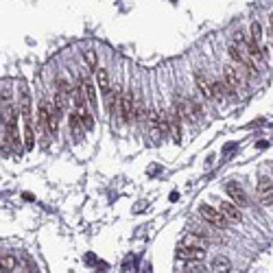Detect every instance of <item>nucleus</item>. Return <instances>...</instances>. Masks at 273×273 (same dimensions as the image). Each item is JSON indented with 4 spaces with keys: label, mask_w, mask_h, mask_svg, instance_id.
Wrapping results in <instances>:
<instances>
[{
    "label": "nucleus",
    "mask_w": 273,
    "mask_h": 273,
    "mask_svg": "<svg viewBox=\"0 0 273 273\" xmlns=\"http://www.w3.org/2000/svg\"><path fill=\"white\" fill-rule=\"evenodd\" d=\"M175 110L179 112V116L190 125H197L201 118V107L197 103L188 101V98H175Z\"/></svg>",
    "instance_id": "nucleus-1"
},
{
    "label": "nucleus",
    "mask_w": 273,
    "mask_h": 273,
    "mask_svg": "<svg viewBox=\"0 0 273 273\" xmlns=\"http://www.w3.org/2000/svg\"><path fill=\"white\" fill-rule=\"evenodd\" d=\"M199 214H201L210 225H214L216 229H225V227H227V223H229V219L223 214V212H221V210H214V208L208 206V203L199 206Z\"/></svg>",
    "instance_id": "nucleus-2"
},
{
    "label": "nucleus",
    "mask_w": 273,
    "mask_h": 273,
    "mask_svg": "<svg viewBox=\"0 0 273 273\" xmlns=\"http://www.w3.org/2000/svg\"><path fill=\"white\" fill-rule=\"evenodd\" d=\"M223 81L227 83V88L232 90L234 94L241 92V90L245 88V77L241 75V70H238V68L225 66V68H223Z\"/></svg>",
    "instance_id": "nucleus-3"
},
{
    "label": "nucleus",
    "mask_w": 273,
    "mask_h": 273,
    "mask_svg": "<svg viewBox=\"0 0 273 273\" xmlns=\"http://www.w3.org/2000/svg\"><path fill=\"white\" fill-rule=\"evenodd\" d=\"M256 194H258L260 203L262 206H271L273 203V179L271 177H260L258 179V188H256Z\"/></svg>",
    "instance_id": "nucleus-4"
},
{
    "label": "nucleus",
    "mask_w": 273,
    "mask_h": 273,
    "mask_svg": "<svg viewBox=\"0 0 273 273\" xmlns=\"http://www.w3.org/2000/svg\"><path fill=\"white\" fill-rule=\"evenodd\" d=\"M177 258L181 260H203L206 258V247H186V245H179L177 247Z\"/></svg>",
    "instance_id": "nucleus-5"
},
{
    "label": "nucleus",
    "mask_w": 273,
    "mask_h": 273,
    "mask_svg": "<svg viewBox=\"0 0 273 273\" xmlns=\"http://www.w3.org/2000/svg\"><path fill=\"white\" fill-rule=\"evenodd\" d=\"M225 190H227V194H229V199H232L234 203H236V206H247V201H249V199H247V194H245V190L241 188V186L236 184V181H229L227 186H225Z\"/></svg>",
    "instance_id": "nucleus-6"
},
{
    "label": "nucleus",
    "mask_w": 273,
    "mask_h": 273,
    "mask_svg": "<svg viewBox=\"0 0 273 273\" xmlns=\"http://www.w3.org/2000/svg\"><path fill=\"white\" fill-rule=\"evenodd\" d=\"M219 210L223 212L225 216H227L232 223H238V221L242 219V212H241V206H236L234 201H221V206H219Z\"/></svg>",
    "instance_id": "nucleus-7"
},
{
    "label": "nucleus",
    "mask_w": 273,
    "mask_h": 273,
    "mask_svg": "<svg viewBox=\"0 0 273 273\" xmlns=\"http://www.w3.org/2000/svg\"><path fill=\"white\" fill-rule=\"evenodd\" d=\"M166 120H168V129H171V133H173V138H175V142H179V140H181V127H179L181 116H179V112L173 107V112H168V114H166Z\"/></svg>",
    "instance_id": "nucleus-8"
},
{
    "label": "nucleus",
    "mask_w": 273,
    "mask_h": 273,
    "mask_svg": "<svg viewBox=\"0 0 273 273\" xmlns=\"http://www.w3.org/2000/svg\"><path fill=\"white\" fill-rule=\"evenodd\" d=\"M70 133H72V138H75L77 142H81V138H83V131H85V127H83V120H81V116H79V112H72L70 114Z\"/></svg>",
    "instance_id": "nucleus-9"
},
{
    "label": "nucleus",
    "mask_w": 273,
    "mask_h": 273,
    "mask_svg": "<svg viewBox=\"0 0 273 273\" xmlns=\"http://www.w3.org/2000/svg\"><path fill=\"white\" fill-rule=\"evenodd\" d=\"M194 83H197L199 92L203 94L206 98H214V92H212V81L208 79L203 72H199V75H194Z\"/></svg>",
    "instance_id": "nucleus-10"
},
{
    "label": "nucleus",
    "mask_w": 273,
    "mask_h": 273,
    "mask_svg": "<svg viewBox=\"0 0 273 273\" xmlns=\"http://www.w3.org/2000/svg\"><path fill=\"white\" fill-rule=\"evenodd\" d=\"M212 92H214V98H216L219 103H225V101H227L229 94L234 96V92L227 88V83H225V81H223V83H221V81H212Z\"/></svg>",
    "instance_id": "nucleus-11"
},
{
    "label": "nucleus",
    "mask_w": 273,
    "mask_h": 273,
    "mask_svg": "<svg viewBox=\"0 0 273 273\" xmlns=\"http://www.w3.org/2000/svg\"><path fill=\"white\" fill-rule=\"evenodd\" d=\"M212 269H214L216 273H229L232 271V262H229L225 256H216V258L212 260Z\"/></svg>",
    "instance_id": "nucleus-12"
},
{
    "label": "nucleus",
    "mask_w": 273,
    "mask_h": 273,
    "mask_svg": "<svg viewBox=\"0 0 273 273\" xmlns=\"http://www.w3.org/2000/svg\"><path fill=\"white\" fill-rule=\"evenodd\" d=\"M96 83H98V88H101V92H103V94L110 92L112 85H110V75H107V70L98 68V70H96Z\"/></svg>",
    "instance_id": "nucleus-13"
},
{
    "label": "nucleus",
    "mask_w": 273,
    "mask_h": 273,
    "mask_svg": "<svg viewBox=\"0 0 273 273\" xmlns=\"http://www.w3.org/2000/svg\"><path fill=\"white\" fill-rule=\"evenodd\" d=\"M81 85H83L85 98H88V103L92 105V110H94V107H96V90H94V85L90 83L88 79H81Z\"/></svg>",
    "instance_id": "nucleus-14"
},
{
    "label": "nucleus",
    "mask_w": 273,
    "mask_h": 273,
    "mask_svg": "<svg viewBox=\"0 0 273 273\" xmlns=\"http://www.w3.org/2000/svg\"><path fill=\"white\" fill-rule=\"evenodd\" d=\"M35 146V131H33V123L24 125V149L31 151Z\"/></svg>",
    "instance_id": "nucleus-15"
},
{
    "label": "nucleus",
    "mask_w": 273,
    "mask_h": 273,
    "mask_svg": "<svg viewBox=\"0 0 273 273\" xmlns=\"http://www.w3.org/2000/svg\"><path fill=\"white\" fill-rule=\"evenodd\" d=\"M181 245H186V247H203L206 245V238H201V236H197V234H186L184 238H181Z\"/></svg>",
    "instance_id": "nucleus-16"
},
{
    "label": "nucleus",
    "mask_w": 273,
    "mask_h": 273,
    "mask_svg": "<svg viewBox=\"0 0 273 273\" xmlns=\"http://www.w3.org/2000/svg\"><path fill=\"white\" fill-rule=\"evenodd\" d=\"M2 273H11L16 267H18V260H16V256H2Z\"/></svg>",
    "instance_id": "nucleus-17"
},
{
    "label": "nucleus",
    "mask_w": 273,
    "mask_h": 273,
    "mask_svg": "<svg viewBox=\"0 0 273 273\" xmlns=\"http://www.w3.org/2000/svg\"><path fill=\"white\" fill-rule=\"evenodd\" d=\"M81 120H83V127H85V131H90V129L94 127V116H92V112L90 110H85V112H81Z\"/></svg>",
    "instance_id": "nucleus-18"
},
{
    "label": "nucleus",
    "mask_w": 273,
    "mask_h": 273,
    "mask_svg": "<svg viewBox=\"0 0 273 273\" xmlns=\"http://www.w3.org/2000/svg\"><path fill=\"white\" fill-rule=\"evenodd\" d=\"M184 273H203V267L199 264V260H190L184 267Z\"/></svg>",
    "instance_id": "nucleus-19"
},
{
    "label": "nucleus",
    "mask_w": 273,
    "mask_h": 273,
    "mask_svg": "<svg viewBox=\"0 0 273 273\" xmlns=\"http://www.w3.org/2000/svg\"><path fill=\"white\" fill-rule=\"evenodd\" d=\"M85 64H88L90 70H94V68H96V53H94L92 48L85 50Z\"/></svg>",
    "instance_id": "nucleus-20"
},
{
    "label": "nucleus",
    "mask_w": 273,
    "mask_h": 273,
    "mask_svg": "<svg viewBox=\"0 0 273 273\" xmlns=\"http://www.w3.org/2000/svg\"><path fill=\"white\" fill-rule=\"evenodd\" d=\"M249 40L258 42V44H260V40H262V29H260V24H258V22L251 24V37H249Z\"/></svg>",
    "instance_id": "nucleus-21"
},
{
    "label": "nucleus",
    "mask_w": 273,
    "mask_h": 273,
    "mask_svg": "<svg viewBox=\"0 0 273 273\" xmlns=\"http://www.w3.org/2000/svg\"><path fill=\"white\" fill-rule=\"evenodd\" d=\"M9 101H11V88L2 83V105H5V103H9Z\"/></svg>",
    "instance_id": "nucleus-22"
},
{
    "label": "nucleus",
    "mask_w": 273,
    "mask_h": 273,
    "mask_svg": "<svg viewBox=\"0 0 273 273\" xmlns=\"http://www.w3.org/2000/svg\"><path fill=\"white\" fill-rule=\"evenodd\" d=\"M271 29H273V14H271Z\"/></svg>",
    "instance_id": "nucleus-23"
}]
</instances>
